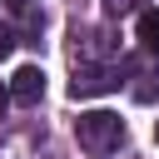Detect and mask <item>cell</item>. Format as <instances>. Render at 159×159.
<instances>
[{
	"label": "cell",
	"mask_w": 159,
	"mask_h": 159,
	"mask_svg": "<svg viewBox=\"0 0 159 159\" xmlns=\"http://www.w3.org/2000/svg\"><path fill=\"white\" fill-rule=\"evenodd\" d=\"M10 50H15V35H10V30H5V25H0V60H5V55H10Z\"/></svg>",
	"instance_id": "ba28073f"
},
{
	"label": "cell",
	"mask_w": 159,
	"mask_h": 159,
	"mask_svg": "<svg viewBox=\"0 0 159 159\" xmlns=\"http://www.w3.org/2000/svg\"><path fill=\"white\" fill-rule=\"evenodd\" d=\"M75 139H80V149H89V154H109V149H119V139H124V119H119L114 109H89V114L75 119Z\"/></svg>",
	"instance_id": "6da1fadb"
},
{
	"label": "cell",
	"mask_w": 159,
	"mask_h": 159,
	"mask_svg": "<svg viewBox=\"0 0 159 159\" xmlns=\"http://www.w3.org/2000/svg\"><path fill=\"white\" fill-rule=\"evenodd\" d=\"M154 139H159V124H154Z\"/></svg>",
	"instance_id": "30bf717a"
},
{
	"label": "cell",
	"mask_w": 159,
	"mask_h": 159,
	"mask_svg": "<svg viewBox=\"0 0 159 159\" xmlns=\"http://www.w3.org/2000/svg\"><path fill=\"white\" fill-rule=\"evenodd\" d=\"M5 10H10V15H20L30 35L40 30V0H5Z\"/></svg>",
	"instance_id": "5b68a950"
},
{
	"label": "cell",
	"mask_w": 159,
	"mask_h": 159,
	"mask_svg": "<svg viewBox=\"0 0 159 159\" xmlns=\"http://www.w3.org/2000/svg\"><path fill=\"white\" fill-rule=\"evenodd\" d=\"M134 99L139 104H154L159 99V75H144V84H134Z\"/></svg>",
	"instance_id": "8992f818"
},
{
	"label": "cell",
	"mask_w": 159,
	"mask_h": 159,
	"mask_svg": "<svg viewBox=\"0 0 159 159\" xmlns=\"http://www.w3.org/2000/svg\"><path fill=\"white\" fill-rule=\"evenodd\" d=\"M134 5H139V0H104V10H109V15H129Z\"/></svg>",
	"instance_id": "52a82bcc"
},
{
	"label": "cell",
	"mask_w": 159,
	"mask_h": 159,
	"mask_svg": "<svg viewBox=\"0 0 159 159\" xmlns=\"http://www.w3.org/2000/svg\"><path fill=\"white\" fill-rule=\"evenodd\" d=\"M5 104H10V89H5V84H0V114H5Z\"/></svg>",
	"instance_id": "9c48e42d"
},
{
	"label": "cell",
	"mask_w": 159,
	"mask_h": 159,
	"mask_svg": "<svg viewBox=\"0 0 159 159\" xmlns=\"http://www.w3.org/2000/svg\"><path fill=\"white\" fill-rule=\"evenodd\" d=\"M5 89H10V104H40V94H45V70H40V65H20Z\"/></svg>",
	"instance_id": "3957f363"
},
{
	"label": "cell",
	"mask_w": 159,
	"mask_h": 159,
	"mask_svg": "<svg viewBox=\"0 0 159 159\" xmlns=\"http://www.w3.org/2000/svg\"><path fill=\"white\" fill-rule=\"evenodd\" d=\"M139 45L159 55V10H139Z\"/></svg>",
	"instance_id": "277c9868"
},
{
	"label": "cell",
	"mask_w": 159,
	"mask_h": 159,
	"mask_svg": "<svg viewBox=\"0 0 159 159\" xmlns=\"http://www.w3.org/2000/svg\"><path fill=\"white\" fill-rule=\"evenodd\" d=\"M119 84V70L109 65H80L75 80H70V99H94V94H109Z\"/></svg>",
	"instance_id": "7a4b0ae2"
}]
</instances>
